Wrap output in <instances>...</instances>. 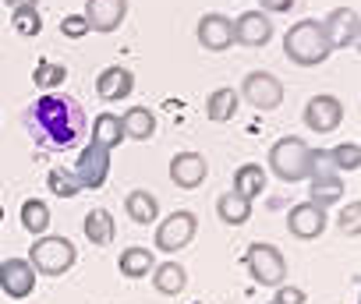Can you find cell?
I'll return each instance as SVG.
<instances>
[{"label":"cell","instance_id":"obj_1","mask_svg":"<svg viewBox=\"0 0 361 304\" xmlns=\"http://www.w3.org/2000/svg\"><path fill=\"white\" fill-rule=\"evenodd\" d=\"M25 127L36 138V145L50 152H64L85 138V110L71 96L47 92L25 110Z\"/></svg>","mask_w":361,"mask_h":304},{"label":"cell","instance_id":"obj_2","mask_svg":"<svg viewBox=\"0 0 361 304\" xmlns=\"http://www.w3.org/2000/svg\"><path fill=\"white\" fill-rule=\"evenodd\" d=\"M283 53H287V61L298 64V68H319V64H326L329 53H333V46H329V39H326L322 22L301 18L298 25H290L287 36H283Z\"/></svg>","mask_w":361,"mask_h":304},{"label":"cell","instance_id":"obj_3","mask_svg":"<svg viewBox=\"0 0 361 304\" xmlns=\"http://www.w3.org/2000/svg\"><path fill=\"white\" fill-rule=\"evenodd\" d=\"M308 163H312V148H308V141H301V138H294V134L280 138V141L269 148V167H273V174H276L280 181H287V184L305 181V177H308Z\"/></svg>","mask_w":361,"mask_h":304},{"label":"cell","instance_id":"obj_4","mask_svg":"<svg viewBox=\"0 0 361 304\" xmlns=\"http://www.w3.org/2000/svg\"><path fill=\"white\" fill-rule=\"evenodd\" d=\"M78 251L68 237H54V234H43L36 237V244L29 248V265L43 276H64L71 265H75Z\"/></svg>","mask_w":361,"mask_h":304},{"label":"cell","instance_id":"obj_5","mask_svg":"<svg viewBox=\"0 0 361 304\" xmlns=\"http://www.w3.org/2000/svg\"><path fill=\"white\" fill-rule=\"evenodd\" d=\"M245 265H248V272H252V279L259 286H280L287 279V258H283V251L276 244L255 241L248 248V255H245Z\"/></svg>","mask_w":361,"mask_h":304},{"label":"cell","instance_id":"obj_6","mask_svg":"<svg viewBox=\"0 0 361 304\" xmlns=\"http://www.w3.org/2000/svg\"><path fill=\"white\" fill-rule=\"evenodd\" d=\"M195 230H199V220L195 213L188 209H177L170 213L159 227H156V251H180L195 241Z\"/></svg>","mask_w":361,"mask_h":304},{"label":"cell","instance_id":"obj_7","mask_svg":"<svg viewBox=\"0 0 361 304\" xmlns=\"http://www.w3.org/2000/svg\"><path fill=\"white\" fill-rule=\"evenodd\" d=\"M75 177H78L82 191L103 188L106 177H110V148H103L99 141H89V145L82 148L78 163H75Z\"/></svg>","mask_w":361,"mask_h":304},{"label":"cell","instance_id":"obj_8","mask_svg":"<svg viewBox=\"0 0 361 304\" xmlns=\"http://www.w3.org/2000/svg\"><path fill=\"white\" fill-rule=\"evenodd\" d=\"M241 96L255 106V110H276L280 103H283V82L276 78V75H269V71H252V75H245V82H241Z\"/></svg>","mask_w":361,"mask_h":304},{"label":"cell","instance_id":"obj_9","mask_svg":"<svg viewBox=\"0 0 361 304\" xmlns=\"http://www.w3.org/2000/svg\"><path fill=\"white\" fill-rule=\"evenodd\" d=\"M305 124H308V131H315V134L336 131V127L343 124V103H340L336 96H329V92L312 96V99L305 103Z\"/></svg>","mask_w":361,"mask_h":304},{"label":"cell","instance_id":"obj_10","mask_svg":"<svg viewBox=\"0 0 361 304\" xmlns=\"http://www.w3.org/2000/svg\"><path fill=\"white\" fill-rule=\"evenodd\" d=\"M0 290H4L11 300H25L36 290V269L29 265V258L0 262Z\"/></svg>","mask_w":361,"mask_h":304},{"label":"cell","instance_id":"obj_11","mask_svg":"<svg viewBox=\"0 0 361 304\" xmlns=\"http://www.w3.org/2000/svg\"><path fill=\"white\" fill-rule=\"evenodd\" d=\"M206 177H209V163H206V156H199V152H177V156L170 160V181L177 188L192 191Z\"/></svg>","mask_w":361,"mask_h":304},{"label":"cell","instance_id":"obj_12","mask_svg":"<svg viewBox=\"0 0 361 304\" xmlns=\"http://www.w3.org/2000/svg\"><path fill=\"white\" fill-rule=\"evenodd\" d=\"M357 11L354 8H333L326 18H322V29H326V39L333 50H347L357 36Z\"/></svg>","mask_w":361,"mask_h":304},{"label":"cell","instance_id":"obj_13","mask_svg":"<svg viewBox=\"0 0 361 304\" xmlns=\"http://www.w3.org/2000/svg\"><path fill=\"white\" fill-rule=\"evenodd\" d=\"M128 15V0H85V22L92 32H114Z\"/></svg>","mask_w":361,"mask_h":304},{"label":"cell","instance_id":"obj_14","mask_svg":"<svg viewBox=\"0 0 361 304\" xmlns=\"http://www.w3.org/2000/svg\"><path fill=\"white\" fill-rule=\"evenodd\" d=\"M195 36H199V43H202L206 50L220 53V50H227V46L234 43V22H231L227 15H216V11H213V15H202Z\"/></svg>","mask_w":361,"mask_h":304},{"label":"cell","instance_id":"obj_15","mask_svg":"<svg viewBox=\"0 0 361 304\" xmlns=\"http://www.w3.org/2000/svg\"><path fill=\"white\" fill-rule=\"evenodd\" d=\"M273 39V22L266 11H245L234 22V43L241 46H266Z\"/></svg>","mask_w":361,"mask_h":304},{"label":"cell","instance_id":"obj_16","mask_svg":"<svg viewBox=\"0 0 361 304\" xmlns=\"http://www.w3.org/2000/svg\"><path fill=\"white\" fill-rule=\"evenodd\" d=\"M287 230H290L294 237H301V241L322 237V230H326V209H319V205H312V202L294 205L290 216H287Z\"/></svg>","mask_w":361,"mask_h":304},{"label":"cell","instance_id":"obj_17","mask_svg":"<svg viewBox=\"0 0 361 304\" xmlns=\"http://www.w3.org/2000/svg\"><path fill=\"white\" fill-rule=\"evenodd\" d=\"M131 89H135V75L121 64L99 71V78H96V92L103 103H121L124 96H131Z\"/></svg>","mask_w":361,"mask_h":304},{"label":"cell","instance_id":"obj_18","mask_svg":"<svg viewBox=\"0 0 361 304\" xmlns=\"http://www.w3.org/2000/svg\"><path fill=\"white\" fill-rule=\"evenodd\" d=\"M121 127H124V138L131 141H149L156 134V117L149 106H131L124 117H121Z\"/></svg>","mask_w":361,"mask_h":304},{"label":"cell","instance_id":"obj_19","mask_svg":"<svg viewBox=\"0 0 361 304\" xmlns=\"http://www.w3.org/2000/svg\"><path fill=\"white\" fill-rule=\"evenodd\" d=\"M152 286H156L159 293H166V297H177L180 290L188 286V272H185V265H177V262H163V265H156V269H152Z\"/></svg>","mask_w":361,"mask_h":304},{"label":"cell","instance_id":"obj_20","mask_svg":"<svg viewBox=\"0 0 361 304\" xmlns=\"http://www.w3.org/2000/svg\"><path fill=\"white\" fill-rule=\"evenodd\" d=\"M117 265H121V272H124L128 279H142V276H149V272L156 269V255H152L149 248H142V244H135V248H128V251H121V258H117Z\"/></svg>","mask_w":361,"mask_h":304},{"label":"cell","instance_id":"obj_21","mask_svg":"<svg viewBox=\"0 0 361 304\" xmlns=\"http://www.w3.org/2000/svg\"><path fill=\"white\" fill-rule=\"evenodd\" d=\"M343 198V181L340 174H329V177H312V188H308V202L319 205V209H329Z\"/></svg>","mask_w":361,"mask_h":304},{"label":"cell","instance_id":"obj_22","mask_svg":"<svg viewBox=\"0 0 361 304\" xmlns=\"http://www.w3.org/2000/svg\"><path fill=\"white\" fill-rule=\"evenodd\" d=\"M216 216H220L227 227H245V223L252 220V202L241 198V195H234V191H227V195L216 198Z\"/></svg>","mask_w":361,"mask_h":304},{"label":"cell","instance_id":"obj_23","mask_svg":"<svg viewBox=\"0 0 361 304\" xmlns=\"http://www.w3.org/2000/svg\"><path fill=\"white\" fill-rule=\"evenodd\" d=\"M266 191V170L259 167V163H245L238 174H234V195H241V198H259Z\"/></svg>","mask_w":361,"mask_h":304},{"label":"cell","instance_id":"obj_24","mask_svg":"<svg viewBox=\"0 0 361 304\" xmlns=\"http://www.w3.org/2000/svg\"><path fill=\"white\" fill-rule=\"evenodd\" d=\"M238 106H241V92H234V89H216V92L206 99V117L216 120V124H224V120H231V117L238 113Z\"/></svg>","mask_w":361,"mask_h":304},{"label":"cell","instance_id":"obj_25","mask_svg":"<svg viewBox=\"0 0 361 304\" xmlns=\"http://www.w3.org/2000/svg\"><path fill=\"white\" fill-rule=\"evenodd\" d=\"M124 209H128L131 223H138V227H149V223H156V216H159V202H156V195H149V191H131L128 202H124Z\"/></svg>","mask_w":361,"mask_h":304},{"label":"cell","instance_id":"obj_26","mask_svg":"<svg viewBox=\"0 0 361 304\" xmlns=\"http://www.w3.org/2000/svg\"><path fill=\"white\" fill-rule=\"evenodd\" d=\"M114 234H117V227H114V216H110L106 209H92V213L85 216V237H89L96 248L114 244Z\"/></svg>","mask_w":361,"mask_h":304},{"label":"cell","instance_id":"obj_27","mask_svg":"<svg viewBox=\"0 0 361 304\" xmlns=\"http://www.w3.org/2000/svg\"><path fill=\"white\" fill-rule=\"evenodd\" d=\"M92 141H99L103 148H117L124 141V127H121V117L117 113H99L92 120Z\"/></svg>","mask_w":361,"mask_h":304},{"label":"cell","instance_id":"obj_28","mask_svg":"<svg viewBox=\"0 0 361 304\" xmlns=\"http://www.w3.org/2000/svg\"><path fill=\"white\" fill-rule=\"evenodd\" d=\"M18 216H22V227H25L29 234H36V237H43V234L50 230V205L39 202V198H25Z\"/></svg>","mask_w":361,"mask_h":304},{"label":"cell","instance_id":"obj_29","mask_svg":"<svg viewBox=\"0 0 361 304\" xmlns=\"http://www.w3.org/2000/svg\"><path fill=\"white\" fill-rule=\"evenodd\" d=\"M329 156H333V167H336V174L361 170V145H354V141H340L336 148H329Z\"/></svg>","mask_w":361,"mask_h":304},{"label":"cell","instance_id":"obj_30","mask_svg":"<svg viewBox=\"0 0 361 304\" xmlns=\"http://www.w3.org/2000/svg\"><path fill=\"white\" fill-rule=\"evenodd\" d=\"M47 184H50V191H54V195H61V198H75V195L82 191V184H78L75 170H64V167H54V170L47 174Z\"/></svg>","mask_w":361,"mask_h":304},{"label":"cell","instance_id":"obj_31","mask_svg":"<svg viewBox=\"0 0 361 304\" xmlns=\"http://www.w3.org/2000/svg\"><path fill=\"white\" fill-rule=\"evenodd\" d=\"M11 25H15L18 36H39V32H43V18H39L36 8H18V11H11Z\"/></svg>","mask_w":361,"mask_h":304},{"label":"cell","instance_id":"obj_32","mask_svg":"<svg viewBox=\"0 0 361 304\" xmlns=\"http://www.w3.org/2000/svg\"><path fill=\"white\" fill-rule=\"evenodd\" d=\"M32 78H36L39 89H57V85L68 78V68H64V64H54V61H39Z\"/></svg>","mask_w":361,"mask_h":304},{"label":"cell","instance_id":"obj_33","mask_svg":"<svg viewBox=\"0 0 361 304\" xmlns=\"http://www.w3.org/2000/svg\"><path fill=\"white\" fill-rule=\"evenodd\" d=\"M336 227H340L343 237H357V234H361V202H347V205L340 209Z\"/></svg>","mask_w":361,"mask_h":304},{"label":"cell","instance_id":"obj_34","mask_svg":"<svg viewBox=\"0 0 361 304\" xmlns=\"http://www.w3.org/2000/svg\"><path fill=\"white\" fill-rule=\"evenodd\" d=\"M329 174H336V167H333V156H329V148H312L308 177H329Z\"/></svg>","mask_w":361,"mask_h":304},{"label":"cell","instance_id":"obj_35","mask_svg":"<svg viewBox=\"0 0 361 304\" xmlns=\"http://www.w3.org/2000/svg\"><path fill=\"white\" fill-rule=\"evenodd\" d=\"M61 32H64L68 39H82V36H89L92 29H89L85 15H68V18L61 22Z\"/></svg>","mask_w":361,"mask_h":304},{"label":"cell","instance_id":"obj_36","mask_svg":"<svg viewBox=\"0 0 361 304\" xmlns=\"http://www.w3.org/2000/svg\"><path fill=\"white\" fill-rule=\"evenodd\" d=\"M273 300H276V304H305V290H301V286H290V283H280Z\"/></svg>","mask_w":361,"mask_h":304},{"label":"cell","instance_id":"obj_37","mask_svg":"<svg viewBox=\"0 0 361 304\" xmlns=\"http://www.w3.org/2000/svg\"><path fill=\"white\" fill-rule=\"evenodd\" d=\"M294 4L298 0H262V11L266 15H287V11H294Z\"/></svg>","mask_w":361,"mask_h":304},{"label":"cell","instance_id":"obj_38","mask_svg":"<svg viewBox=\"0 0 361 304\" xmlns=\"http://www.w3.org/2000/svg\"><path fill=\"white\" fill-rule=\"evenodd\" d=\"M4 4H8L11 11H18V8H36L39 0H4Z\"/></svg>","mask_w":361,"mask_h":304},{"label":"cell","instance_id":"obj_39","mask_svg":"<svg viewBox=\"0 0 361 304\" xmlns=\"http://www.w3.org/2000/svg\"><path fill=\"white\" fill-rule=\"evenodd\" d=\"M350 46H354V50L361 53V18H357V36H354V43H350Z\"/></svg>","mask_w":361,"mask_h":304},{"label":"cell","instance_id":"obj_40","mask_svg":"<svg viewBox=\"0 0 361 304\" xmlns=\"http://www.w3.org/2000/svg\"><path fill=\"white\" fill-rule=\"evenodd\" d=\"M0 223H4V205H0Z\"/></svg>","mask_w":361,"mask_h":304},{"label":"cell","instance_id":"obj_41","mask_svg":"<svg viewBox=\"0 0 361 304\" xmlns=\"http://www.w3.org/2000/svg\"><path fill=\"white\" fill-rule=\"evenodd\" d=\"M357 304H361V293H357Z\"/></svg>","mask_w":361,"mask_h":304},{"label":"cell","instance_id":"obj_42","mask_svg":"<svg viewBox=\"0 0 361 304\" xmlns=\"http://www.w3.org/2000/svg\"><path fill=\"white\" fill-rule=\"evenodd\" d=\"M269 304H276V300H269Z\"/></svg>","mask_w":361,"mask_h":304}]
</instances>
